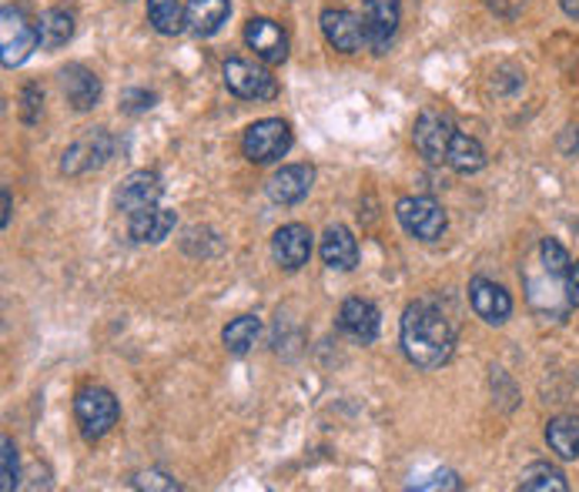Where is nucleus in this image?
Here are the masks:
<instances>
[{"instance_id": "obj_1", "label": "nucleus", "mask_w": 579, "mask_h": 492, "mask_svg": "<svg viewBox=\"0 0 579 492\" xmlns=\"http://www.w3.org/2000/svg\"><path fill=\"white\" fill-rule=\"evenodd\" d=\"M399 335H402V352L415 368H439L452 358L455 328L432 298H419L402 312Z\"/></svg>"}, {"instance_id": "obj_2", "label": "nucleus", "mask_w": 579, "mask_h": 492, "mask_svg": "<svg viewBox=\"0 0 579 492\" xmlns=\"http://www.w3.org/2000/svg\"><path fill=\"white\" fill-rule=\"evenodd\" d=\"M75 415H78L81 435L88 442H98V439H105L118 425L121 405H118V398H115L111 388H105V385H85L78 392V398H75Z\"/></svg>"}, {"instance_id": "obj_3", "label": "nucleus", "mask_w": 579, "mask_h": 492, "mask_svg": "<svg viewBox=\"0 0 579 492\" xmlns=\"http://www.w3.org/2000/svg\"><path fill=\"white\" fill-rule=\"evenodd\" d=\"M38 48V21H31L24 8H4V14H0V61H4V68H21Z\"/></svg>"}, {"instance_id": "obj_4", "label": "nucleus", "mask_w": 579, "mask_h": 492, "mask_svg": "<svg viewBox=\"0 0 579 492\" xmlns=\"http://www.w3.org/2000/svg\"><path fill=\"white\" fill-rule=\"evenodd\" d=\"M292 141H295V138H292L288 121H282V118H262V121H255V125L245 131L242 151H245V158H248L252 165H272V161H278V158L288 155Z\"/></svg>"}, {"instance_id": "obj_5", "label": "nucleus", "mask_w": 579, "mask_h": 492, "mask_svg": "<svg viewBox=\"0 0 579 492\" xmlns=\"http://www.w3.org/2000/svg\"><path fill=\"white\" fill-rule=\"evenodd\" d=\"M395 218L419 242H439L445 235V225H449L442 205L435 198H429V195H409V198H402L395 205Z\"/></svg>"}, {"instance_id": "obj_6", "label": "nucleus", "mask_w": 579, "mask_h": 492, "mask_svg": "<svg viewBox=\"0 0 579 492\" xmlns=\"http://www.w3.org/2000/svg\"><path fill=\"white\" fill-rule=\"evenodd\" d=\"M222 75H225V88L235 98H245V101H275L278 98V81L272 78V71L258 68L245 58H228Z\"/></svg>"}, {"instance_id": "obj_7", "label": "nucleus", "mask_w": 579, "mask_h": 492, "mask_svg": "<svg viewBox=\"0 0 579 492\" xmlns=\"http://www.w3.org/2000/svg\"><path fill=\"white\" fill-rule=\"evenodd\" d=\"M115 155V138L105 131V128H91L85 131L61 158V175L68 178H78V175H88V171H98L108 165V158Z\"/></svg>"}, {"instance_id": "obj_8", "label": "nucleus", "mask_w": 579, "mask_h": 492, "mask_svg": "<svg viewBox=\"0 0 579 492\" xmlns=\"http://www.w3.org/2000/svg\"><path fill=\"white\" fill-rule=\"evenodd\" d=\"M455 121L449 115H439V111H422L419 121H415V131H412V141H415V151L429 161V165H445V155H449V145L455 138Z\"/></svg>"}, {"instance_id": "obj_9", "label": "nucleus", "mask_w": 579, "mask_h": 492, "mask_svg": "<svg viewBox=\"0 0 579 492\" xmlns=\"http://www.w3.org/2000/svg\"><path fill=\"white\" fill-rule=\"evenodd\" d=\"M359 18H362V28H365V45L375 55H385L395 31H399V21H402L399 0H362Z\"/></svg>"}, {"instance_id": "obj_10", "label": "nucleus", "mask_w": 579, "mask_h": 492, "mask_svg": "<svg viewBox=\"0 0 579 492\" xmlns=\"http://www.w3.org/2000/svg\"><path fill=\"white\" fill-rule=\"evenodd\" d=\"M165 195V185H161V175L158 171H131L121 188H118V211H125L128 218L155 208Z\"/></svg>"}, {"instance_id": "obj_11", "label": "nucleus", "mask_w": 579, "mask_h": 492, "mask_svg": "<svg viewBox=\"0 0 579 492\" xmlns=\"http://www.w3.org/2000/svg\"><path fill=\"white\" fill-rule=\"evenodd\" d=\"M469 302H472V312L485 325H506L509 315H512V295L499 282L482 278V275H475L469 282Z\"/></svg>"}, {"instance_id": "obj_12", "label": "nucleus", "mask_w": 579, "mask_h": 492, "mask_svg": "<svg viewBox=\"0 0 579 492\" xmlns=\"http://www.w3.org/2000/svg\"><path fill=\"white\" fill-rule=\"evenodd\" d=\"M322 35L325 41L342 51V55H355L365 48V28H362V18L345 11V8H328L322 11Z\"/></svg>"}, {"instance_id": "obj_13", "label": "nucleus", "mask_w": 579, "mask_h": 492, "mask_svg": "<svg viewBox=\"0 0 579 492\" xmlns=\"http://www.w3.org/2000/svg\"><path fill=\"white\" fill-rule=\"evenodd\" d=\"M272 258L278 262V268L285 272H298L302 265H308L312 258V232L298 222L282 225L272 235Z\"/></svg>"}, {"instance_id": "obj_14", "label": "nucleus", "mask_w": 579, "mask_h": 492, "mask_svg": "<svg viewBox=\"0 0 579 492\" xmlns=\"http://www.w3.org/2000/svg\"><path fill=\"white\" fill-rule=\"evenodd\" d=\"M245 45L255 51V58H262L265 65H282L288 58V38L285 31L268 21V18H252L245 24Z\"/></svg>"}, {"instance_id": "obj_15", "label": "nucleus", "mask_w": 579, "mask_h": 492, "mask_svg": "<svg viewBox=\"0 0 579 492\" xmlns=\"http://www.w3.org/2000/svg\"><path fill=\"white\" fill-rule=\"evenodd\" d=\"M312 185H315V171L308 168V165H285V168H278L272 178H268V198L275 201V205H298V201H305L308 198V191H312Z\"/></svg>"}, {"instance_id": "obj_16", "label": "nucleus", "mask_w": 579, "mask_h": 492, "mask_svg": "<svg viewBox=\"0 0 579 492\" xmlns=\"http://www.w3.org/2000/svg\"><path fill=\"white\" fill-rule=\"evenodd\" d=\"M338 328L359 345H372L379 338V308L365 298H345L338 308Z\"/></svg>"}, {"instance_id": "obj_17", "label": "nucleus", "mask_w": 579, "mask_h": 492, "mask_svg": "<svg viewBox=\"0 0 579 492\" xmlns=\"http://www.w3.org/2000/svg\"><path fill=\"white\" fill-rule=\"evenodd\" d=\"M61 91L75 111H91L101 101V78L85 65L61 68Z\"/></svg>"}, {"instance_id": "obj_18", "label": "nucleus", "mask_w": 579, "mask_h": 492, "mask_svg": "<svg viewBox=\"0 0 579 492\" xmlns=\"http://www.w3.org/2000/svg\"><path fill=\"white\" fill-rule=\"evenodd\" d=\"M318 252H322V262L335 272H352L359 265V242L345 225H328Z\"/></svg>"}, {"instance_id": "obj_19", "label": "nucleus", "mask_w": 579, "mask_h": 492, "mask_svg": "<svg viewBox=\"0 0 579 492\" xmlns=\"http://www.w3.org/2000/svg\"><path fill=\"white\" fill-rule=\"evenodd\" d=\"M232 14V4L228 0H188L185 8V28L195 35V38H212L225 28Z\"/></svg>"}, {"instance_id": "obj_20", "label": "nucleus", "mask_w": 579, "mask_h": 492, "mask_svg": "<svg viewBox=\"0 0 579 492\" xmlns=\"http://www.w3.org/2000/svg\"><path fill=\"white\" fill-rule=\"evenodd\" d=\"M175 225H178L175 211L155 205V208H148V211H141V215L128 218V235H131V242H138V245H161V242L175 232Z\"/></svg>"}, {"instance_id": "obj_21", "label": "nucleus", "mask_w": 579, "mask_h": 492, "mask_svg": "<svg viewBox=\"0 0 579 492\" xmlns=\"http://www.w3.org/2000/svg\"><path fill=\"white\" fill-rule=\"evenodd\" d=\"M546 442H549V449L559 459H566V462L579 459V415H556V419H549Z\"/></svg>"}, {"instance_id": "obj_22", "label": "nucleus", "mask_w": 579, "mask_h": 492, "mask_svg": "<svg viewBox=\"0 0 579 492\" xmlns=\"http://www.w3.org/2000/svg\"><path fill=\"white\" fill-rule=\"evenodd\" d=\"M38 35L45 51H58L75 38V14L65 8H51L38 18Z\"/></svg>"}, {"instance_id": "obj_23", "label": "nucleus", "mask_w": 579, "mask_h": 492, "mask_svg": "<svg viewBox=\"0 0 579 492\" xmlns=\"http://www.w3.org/2000/svg\"><path fill=\"white\" fill-rule=\"evenodd\" d=\"M445 165L459 175H475V171L485 168V148L472 135L455 131V138L449 145V155H445Z\"/></svg>"}, {"instance_id": "obj_24", "label": "nucleus", "mask_w": 579, "mask_h": 492, "mask_svg": "<svg viewBox=\"0 0 579 492\" xmlns=\"http://www.w3.org/2000/svg\"><path fill=\"white\" fill-rule=\"evenodd\" d=\"M519 489L526 492H566L569 482H566V472L552 462H529L522 472H519Z\"/></svg>"}, {"instance_id": "obj_25", "label": "nucleus", "mask_w": 579, "mask_h": 492, "mask_svg": "<svg viewBox=\"0 0 579 492\" xmlns=\"http://www.w3.org/2000/svg\"><path fill=\"white\" fill-rule=\"evenodd\" d=\"M148 24L165 35L175 38L185 31V11H181V0H148Z\"/></svg>"}, {"instance_id": "obj_26", "label": "nucleus", "mask_w": 579, "mask_h": 492, "mask_svg": "<svg viewBox=\"0 0 579 492\" xmlns=\"http://www.w3.org/2000/svg\"><path fill=\"white\" fill-rule=\"evenodd\" d=\"M258 332H262V322L255 315H238L225 325L222 332V342L232 355H245L252 352V345L258 342Z\"/></svg>"}, {"instance_id": "obj_27", "label": "nucleus", "mask_w": 579, "mask_h": 492, "mask_svg": "<svg viewBox=\"0 0 579 492\" xmlns=\"http://www.w3.org/2000/svg\"><path fill=\"white\" fill-rule=\"evenodd\" d=\"M539 262H542V272L556 282H566V272L572 265L569 252L556 242V238H542L539 242Z\"/></svg>"}, {"instance_id": "obj_28", "label": "nucleus", "mask_w": 579, "mask_h": 492, "mask_svg": "<svg viewBox=\"0 0 579 492\" xmlns=\"http://www.w3.org/2000/svg\"><path fill=\"white\" fill-rule=\"evenodd\" d=\"M0 489L4 492L18 489V445L11 435H4V442H0Z\"/></svg>"}, {"instance_id": "obj_29", "label": "nucleus", "mask_w": 579, "mask_h": 492, "mask_svg": "<svg viewBox=\"0 0 579 492\" xmlns=\"http://www.w3.org/2000/svg\"><path fill=\"white\" fill-rule=\"evenodd\" d=\"M131 485L135 489H161V492H178L181 489V482L178 479H171L168 472H161V469H145V472H135L131 475Z\"/></svg>"}, {"instance_id": "obj_30", "label": "nucleus", "mask_w": 579, "mask_h": 492, "mask_svg": "<svg viewBox=\"0 0 579 492\" xmlns=\"http://www.w3.org/2000/svg\"><path fill=\"white\" fill-rule=\"evenodd\" d=\"M21 121L24 125H38L41 121V115H45V91L38 88V85H24V91H21Z\"/></svg>"}, {"instance_id": "obj_31", "label": "nucleus", "mask_w": 579, "mask_h": 492, "mask_svg": "<svg viewBox=\"0 0 579 492\" xmlns=\"http://www.w3.org/2000/svg\"><path fill=\"white\" fill-rule=\"evenodd\" d=\"M155 101H158V95L131 88V91H125V95H121V111H125V115H145V111H151V108H155Z\"/></svg>"}, {"instance_id": "obj_32", "label": "nucleus", "mask_w": 579, "mask_h": 492, "mask_svg": "<svg viewBox=\"0 0 579 492\" xmlns=\"http://www.w3.org/2000/svg\"><path fill=\"white\" fill-rule=\"evenodd\" d=\"M412 489H419V492H435V489H462V479L452 472V469H442V472H435L432 479H425V482H415Z\"/></svg>"}, {"instance_id": "obj_33", "label": "nucleus", "mask_w": 579, "mask_h": 492, "mask_svg": "<svg viewBox=\"0 0 579 492\" xmlns=\"http://www.w3.org/2000/svg\"><path fill=\"white\" fill-rule=\"evenodd\" d=\"M562 288H566V305H569V308H579V262L569 265Z\"/></svg>"}, {"instance_id": "obj_34", "label": "nucleus", "mask_w": 579, "mask_h": 492, "mask_svg": "<svg viewBox=\"0 0 579 492\" xmlns=\"http://www.w3.org/2000/svg\"><path fill=\"white\" fill-rule=\"evenodd\" d=\"M11 208H14L11 205V188L4 185V188H0V225H4V228L11 225Z\"/></svg>"}, {"instance_id": "obj_35", "label": "nucleus", "mask_w": 579, "mask_h": 492, "mask_svg": "<svg viewBox=\"0 0 579 492\" xmlns=\"http://www.w3.org/2000/svg\"><path fill=\"white\" fill-rule=\"evenodd\" d=\"M562 4V11H566V18H572V21H579V0H559Z\"/></svg>"}]
</instances>
